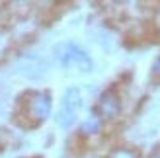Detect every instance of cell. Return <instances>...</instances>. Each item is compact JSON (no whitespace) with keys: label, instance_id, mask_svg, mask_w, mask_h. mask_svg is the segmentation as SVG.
Here are the masks:
<instances>
[{"label":"cell","instance_id":"cell-1","mask_svg":"<svg viewBox=\"0 0 160 158\" xmlns=\"http://www.w3.org/2000/svg\"><path fill=\"white\" fill-rule=\"evenodd\" d=\"M51 96L45 92H28L20 100V121L35 127L51 115Z\"/></svg>","mask_w":160,"mask_h":158},{"label":"cell","instance_id":"cell-2","mask_svg":"<svg viewBox=\"0 0 160 158\" xmlns=\"http://www.w3.org/2000/svg\"><path fill=\"white\" fill-rule=\"evenodd\" d=\"M53 55L59 65L68 72H90L94 68L90 55L72 41H62L59 45H55Z\"/></svg>","mask_w":160,"mask_h":158},{"label":"cell","instance_id":"cell-3","mask_svg":"<svg viewBox=\"0 0 160 158\" xmlns=\"http://www.w3.org/2000/svg\"><path fill=\"white\" fill-rule=\"evenodd\" d=\"M80 106H82V96H80V90L78 88H68L62 94V101H61V107L57 111V125L61 129H68L70 125L76 121L78 111H80Z\"/></svg>","mask_w":160,"mask_h":158},{"label":"cell","instance_id":"cell-4","mask_svg":"<svg viewBox=\"0 0 160 158\" xmlns=\"http://www.w3.org/2000/svg\"><path fill=\"white\" fill-rule=\"evenodd\" d=\"M96 111H98L100 119H115L121 111V101L115 90H106L98 100V106H96Z\"/></svg>","mask_w":160,"mask_h":158},{"label":"cell","instance_id":"cell-5","mask_svg":"<svg viewBox=\"0 0 160 158\" xmlns=\"http://www.w3.org/2000/svg\"><path fill=\"white\" fill-rule=\"evenodd\" d=\"M20 72L26 78L37 80V78H41L47 72V65L43 62L41 57H26L20 61Z\"/></svg>","mask_w":160,"mask_h":158},{"label":"cell","instance_id":"cell-6","mask_svg":"<svg viewBox=\"0 0 160 158\" xmlns=\"http://www.w3.org/2000/svg\"><path fill=\"white\" fill-rule=\"evenodd\" d=\"M102 131V119L98 115H90L86 117L84 123H82V133H86V135H96V133Z\"/></svg>","mask_w":160,"mask_h":158},{"label":"cell","instance_id":"cell-7","mask_svg":"<svg viewBox=\"0 0 160 158\" xmlns=\"http://www.w3.org/2000/svg\"><path fill=\"white\" fill-rule=\"evenodd\" d=\"M108 158H139V154L133 151V148H125V146H119V148H113L109 152Z\"/></svg>","mask_w":160,"mask_h":158},{"label":"cell","instance_id":"cell-8","mask_svg":"<svg viewBox=\"0 0 160 158\" xmlns=\"http://www.w3.org/2000/svg\"><path fill=\"white\" fill-rule=\"evenodd\" d=\"M152 76L154 78H160V57L154 61V65H152Z\"/></svg>","mask_w":160,"mask_h":158}]
</instances>
